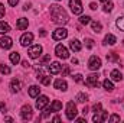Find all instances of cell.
I'll list each match as a JSON object with an SVG mask.
<instances>
[{
    "label": "cell",
    "mask_w": 124,
    "mask_h": 123,
    "mask_svg": "<svg viewBox=\"0 0 124 123\" xmlns=\"http://www.w3.org/2000/svg\"><path fill=\"white\" fill-rule=\"evenodd\" d=\"M98 77H100V75H98L97 72L88 75L87 80H85V84H87L88 87H98Z\"/></svg>",
    "instance_id": "30bf717a"
},
{
    "label": "cell",
    "mask_w": 124,
    "mask_h": 123,
    "mask_svg": "<svg viewBox=\"0 0 124 123\" xmlns=\"http://www.w3.org/2000/svg\"><path fill=\"white\" fill-rule=\"evenodd\" d=\"M56 1H61V0H56Z\"/></svg>",
    "instance_id": "11a10c76"
},
{
    "label": "cell",
    "mask_w": 124,
    "mask_h": 123,
    "mask_svg": "<svg viewBox=\"0 0 124 123\" xmlns=\"http://www.w3.org/2000/svg\"><path fill=\"white\" fill-rule=\"evenodd\" d=\"M49 12H51V18H52V20H54L55 23H58V25H65V23H68L69 16H68V13L65 12V9H62V6H59V4H51Z\"/></svg>",
    "instance_id": "6da1fadb"
},
{
    "label": "cell",
    "mask_w": 124,
    "mask_h": 123,
    "mask_svg": "<svg viewBox=\"0 0 124 123\" xmlns=\"http://www.w3.org/2000/svg\"><path fill=\"white\" fill-rule=\"evenodd\" d=\"M91 28H93V32H95V33H100L102 31V25L100 22H91Z\"/></svg>",
    "instance_id": "d4e9b609"
},
{
    "label": "cell",
    "mask_w": 124,
    "mask_h": 123,
    "mask_svg": "<svg viewBox=\"0 0 124 123\" xmlns=\"http://www.w3.org/2000/svg\"><path fill=\"white\" fill-rule=\"evenodd\" d=\"M4 120H7V122H13V119H12V117H9V116H6V117H4Z\"/></svg>",
    "instance_id": "816d5d0a"
},
{
    "label": "cell",
    "mask_w": 124,
    "mask_h": 123,
    "mask_svg": "<svg viewBox=\"0 0 124 123\" xmlns=\"http://www.w3.org/2000/svg\"><path fill=\"white\" fill-rule=\"evenodd\" d=\"M32 41H33V33H31V32L23 33L22 38H20V45H22V46H28V45L32 44Z\"/></svg>",
    "instance_id": "8fae6325"
},
{
    "label": "cell",
    "mask_w": 124,
    "mask_h": 123,
    "mask_svg": "<svg viewBox=\"0 0 124 123\" xmlns=\"http://www.w3.org/2000/svg\"><path fill=\"white\" fill-rule=\"evenodd\" d=\"M9 58H10V62H12L13 65H17L19 61H20V54H19V52H12Z\"/></svg>",
    "instance_id": "44dd1931"
},
{
    "label": "cell",
    "mask_w": 124,
    "mask_h": 123,
    "mask_svg": "<svg viewBox=\"0 0 124 123\" xmlns=\"http://www.w3.org/2000/svg\"><path fill=\"white\" fill-rule=\"evenodd\" d=\"M17 3H19V0H9V4L10 6H16Z\"/></svg>",
    "instance_id": "ee69618b"
},
{
    "label": "cell",
    "mask_w": 124,
    "mask_h": 123,
    "mask_svg": "<svg viewBox=\"0 0 124 123\" xmlns=\"http://www.w3.org/2000/svg\"><path fill=\"white\" fill-rule=\"evenodd\" d=\"M62 71V65L59 62H52L49 64V72L51 74H59Z\"/></svg>",
    "instance_id": "9a60e30c"
},
{
    "label": "cell",
    "mask_w": 124,
    "mask_h": 123,
    "mask_svg": "<svg viewBox=\"0 0 124 123\" xmlns=\"http://www.w3.org/2000/svg\"><path fill=\"white\" fill-rule=\"evenodd\" d=\"M113 7H114V3L113 1H104V12H111L113 10Z\"/></svg>",
    "instance_id": "f1b7e54d"
},
{
    "label": "cell",
    "mask_w": 124,
    "mask_h": 123,
    "mask_svg": "<svg viewBox=\"0 0 124 123\" xmlns=\"http://www.w3.org/2000/svg\"><path fill=\"white\" fill-rule=\"evenodd\" d=\"M71 62H72V64H78V60H77V58H72Z\"/></svg>",
    "instance_id": "f5cc1de1"
},
{
    "label": "cell",
    "mask_w": 124,
    "mask_h": 123,
    "mask_svg": "<svg viewBox=\"0 0 124 123\" xmlns=\"http://www.w3.org/2000/svg\"><path fill=\"white\" fill-rule=\"evenodd\" d=\"M43 77H46V74L43 72V70H42V68H39V70H38V72H36V78H38L39 81H42V80H43Z\"/></svg>",
    "instance_id": "d6a6232c"
},
{
    "label": "cell",
    "mask_w": 124,
    "mask_h": 123,
    "mask_svg": "<svg viewBox=\"0 0 124 123\" xmlns=\"http://www.w3.org/2000/svg\"><path fill=\"white\" fill-rule=\"evenodd\" d=\"M75 100H77L78 103H87L88 96H87L85 93H78V94H77V97H75Z\"/></svg>",
    "instance_id": "cb8c5ba5"
},
{
    "label": "cell",
    "mask_w": 124,
    "mask_h": 123,
    "mask_svg": "<svg viewBox=\"0 0 124 123\" xmlns=\"http://www.w3.org/2000/svg\"><path fill=\"white\" fill-rule=\"evenodd\" d=\"M108 120H110V122H118V120H120V116H118V114H113Z\"/></svg>",
    "instance_id": "f35d334b"
},
{
    "label": "cell",
    "mask_w": 124,
    "mask_h": 123,
    "mask_svg": "<svg viewBox=\"0 0 124 123\" xmlns=\"http://www.w3.org/2000/svg\"><path fill=\"white\" fill-rule=\"evenodd\" d=\"M10 67L9 65H6V64H0V72L3 74V75H7V74H10Z\"/></svg>",
    "instance_id": "83f0119b"
},
{
    "label": "cell",
    "mask_w": 124,
    "mask_h": 123,
    "mask_svg": "<svg viewBox=\"0 0 124 123\" xmlns=\"http://www.w3.org/2000/svg\"><path fill=\"white\" fill-rule=\"evenodd\" d=\"M101 1H107V0H101Z\"/></svg>",
    "instance_id": "db71d44e"
},
{
    "label": "cell",
    "mask_w": 124,
    "mask_h": 123,
    "mask_svg": "<svg viewBox=\"0 0 124 123\" xmlns=\"http://www.w3.org/2000/svg\"><path fill=\"white\" fill-rule=\"evenodd\" d=\"M75 120H77V122H79V123H84V122H85V119H82V117H78V119L75 117Z\"/></svg>",
    "instance_id": "c3c4849f"
},
{
    "label": "cell",
    "mask_w": 124,
    "mask_h": 123,
    "mask_svg": "<svg viewBox=\"0 0 124 123\" xmlns=\"http://www.w3.org/2000/svg\"><path fill=\"white\" fill-rule=\"evenodd\" d=\"M20 116H22L23 120H31L32 119L33 113H32V107L29 106V104H26V106L22 107V110H20Z\"/></svg>",
    "instance_id": "ba28073f"
},
{
    "label": "cell",
    "mask_w": 124,
    "mask_h": 123,
    "mask_svg": "<svg viewBox=\"0 0 124 123\" xmlns=\"http://www.w3.org/2000/svg\"><path fill=\"white\" fill-rule=\"evenodd\" d=\"M101 110H102V106H101V103H97V104H94L93 112H95V113H101Z\"/></svg>",
    "instance_id": "e575fe53"
},
{
    "label": "cell",
    "mask_w": 124,
    "mask_h": 123,
    "mask_svg": "<svg viewBox=\"0 0 124 123\" xmlns=\"http://www.w3.org/2000/svg\"><path fill=\"white\" fill-rule=\"evenodd\" d=\"M22 65H23L25 68H29V67H31V64H29L28 61H23V62H22Z\"/></svg>",
    "instance_id": "f6af8a7d"
},
{
    "label": "cell",
    "mask_w": 124,
    "mask_h": 123,
    "mask_svg": "<svg viewBox=\"0 0 124 123\" xmlns=\"http://www.w3.org/2000/svg\"><path fill=\"white\" fill-rule=\"evenodd\" d=\"M54 87L55 88H58V90H62V91H66L68 90V84H66V81L65 80H55V83H54Z\"/></svg>",
    "instance_id": "5bb4252c"
},
{
    "label": "cell",
    "mask_w": 124,
    "mask_h": 123,
    "mask_svg": "<svg viewBox=\"0 0 124 123\" xmlns=\"http://www.w3.org/2000/svg\"><path fill=\"white\" fill-rule=\"evenodd\" d=\"M85 46H87L88 49H91L94 46V41L93 39H85Z\"/></svg>",
    "instance_id": "d590c367"
},
{
    "label": "cell",
    "mask_w": 124,
    "mask_h": 123,
    "mask_svg": "<svg viewBox=\"0 0 124 123\" xmlns=\"http://www.w3.org/2000/svg\"><path fill=\"white\" fill-rule=\"evenodd\" d=\"M102 87H104L107 91H113V90H114V86H113V83H111L110 80H104V83H102Z\"/></svg>",
    "instance_id": "4316f807"
},
{
    "label": "cell",
    "mask_w": 124,
    "mask_h": 123,
    "mask_svg": "<svg viewBox=\"0 0 124 123\" xmlns=\"http://www.w3.org/2000/svg\"><path fill=\"white\" fill-rule=\"evenodd\" d=\"M88 68H90L91 71L100 70V68H101V60H100V57L93 55V57L90 58V61H88Z\"/></svg>",
    "instance_id": "5b68a950"
},
{
    "label": "cell",
    "mask_w": 124,
    "mask_h": 123,
    "mask_svg": "<svg viewBox=\"0 0 124 123\" xmlns=\"http://www.w3.org/2000/svg\"><path fill=\"white\" fill-rule=\"evenodd\" d=\"M117 42V38L114 36V35H111V33H108V35H105V38H104V45H114Z\"/></svg>",
    "instance_id": "d6986e66"
},
{
    "label": "cell",
    "mask_w": 124,
    "mask_h": 123,
    "mask_svg": "<svg viewBox=\"0 0 124 123\" xmlns=\"http://www.w3.org/2000/svg\"><path fill=\"white\" fill-rule=\"evenodd\" d=\"M74 81L75 83H82V75L81 74H75L74 75Z\"/></svg>",
    "instance_id": "8d00e7d4"
},
{
    "label": "cell",
    "mask_w": 124,
    "mask_h": 123,
    "mask_svg": "<svg viewBox=\"0 0 124 123\" xmlns=\"http://www.w3.org/2000/svg\"><path fill=\"white\" fill-rule=\"evenodd\" d=\"M52 120H54V122H61V117H58V116H55V117H54Z\"/></svg>",
    "instance_id": "681fc988"
},
{
    "label": "cell",
    "mask_w": 124,
    "mask_h": 123,
    "mask_svg": "<svg viewBox=\"0 0 124 123\" xmlns=\"http://www.w3.org/2000/svg\"><path fill=\"white\" fill-rule=\"evenodd\" d=\"M66 74H69V67H68V65H65V67H63V72H62V77H63V75H66Z\"/></svg>",
    "instance_id": "b9f144b4"
},
{
    "label": "cell",
    "mask_w": 124,
    "mask_h": 123,
    "mask_svg": "<svg viewBox=\"0 0 124 123\" xmlns=\"http://www.w3.org/2000/svg\"><path fill=\"white\" fill-rule=\"evenodd\" d=\"M12 45H13L12 38H9V36H3V38H0V46H1L3 49H10Z\"/></svg>",
    "instance_id": "7c38bea8"
},
{
    "label": "cell",
    "mask_w": 124,
    "mask_h": 123,
    "mask_svg": "<svg viewBox=\"0 0 124 123\" xmlns=\"http://www.w3.org/2000/svg\"><path fill=\"white\" fill-rule=\"evenodd\" d=\"M0 109H1V113H3V114L7 112V107H6V104H4V103H0Z\"/></svg>",
    "instance_id": "ab89813d"
},
{
    "label": "cell",
    "mask_w": 124,
    "mask_h": 123,
    "mask_svg": "<svg viewBox=\"0 0 124 123\" xmlns=\"http://www.w3.org/2000/svg\"><path fill=\"white\" fill-rule=\"evenodd\" d=\"M39 35H40V36H46V31H45V29H40V31H39Z\"/></svg>",
    "instance_id": "bcb514c9"
},
{
    "label": "cell",
    "mask_w": 124,
    "mask_h": 123,
    "mask_svg": "<svg viewBox=\"0 0 124 123\" xmlns=\"http://www.w3.org/2000/svg\"><path fill=\"white\" fill-rule=\"evenodd\" d=\"M82 113L87 114V113H88V107H84V109H82Z\"/></svg>",
    "instance_id": "f907efd6"
},
{
    "label": "cell",
    "mask_w": 124,
    "mask_h": 123,
    "mask_svg": "<svg viewBox=\"0 0 124 123\" xmlns=\"http://www.w3.org/2000/svg\"><path fill=\"white\" fill-rule=\"evenodd\" d=\"M116 25H117V28H118L120 31H124V16H121V18H118V19H117Z\"/></svg>",
    "instance_id": "f546056e"
},
{
    "label": "cell",
    "mask_w": 124,
    "mask_h": 123,
    "mask_svg": "<svg viewBox=\"0 0 124 123\" xmlns=\"http://www.w3.org/2000/svg\"><path fill=\"white\" fill-rule=\"evenodd\" d=\"M79 22H81L82 25H88V23H91V18L87 16V15H85V16H81V18H79Z\"/></svg>",
    "instance_id": "4dcf8cb0"
},
{
    "label": "cell",
    "mask_w": 124,
    "mask_h": 123,
    "mask_svg": "<svg viewBox=\"0 0 124 123\" xmlns=\"http://www.w3.org/2000/svg\"><path fill=\"white\" fill-rule=\"evenodd\" d=\"M107 117H108V113L105 112V110H101V114H98V113H95L93 117V120L95 123H100V122H105L107 120Z\"/></svg>",
    "instance_id": "4fadbf2b"
},
{
    "label": "cell",
    "mask_w": 124,
    "mask_h": 123,
    "mask_svg": "<svg viewBox=\"0 0 124 123\" xmlns=\"http://www.w3.org/2000/svg\"><path fill=\"white\" fill-rule=\"evenodd\" d=\"M52 112H54V110H52V107H46V109H45V112L42 113V119H46Z\"/></svg>",
    "instance_id": "836d02e7"
},
{
    "label": "cell",
    "mask_w": 124,
    "mask_h": 123,
    "mask_svg": "<svg viewBox=\"0 0 124 123\" xmlns=\"http://www.w3.org/2000/svg\"><path fill=\"white\" fill-rule=\"evenodd\" d=\"M39 94H40V88L38 86H31L29 87V96L31 97H38Z\"/></svg>",
    "instance_id": "7402d4cb"
},
{
    "label": "cell",
    "mask_w": 124,
    "mask_h": 123,
    "mask_svg": "<svg viewBox=\"0 0 124 123\" xmlns=\"http://www.w3.org/2000/svg\"><path fill=\"white\" fill-rule=\"evenodd\" d=\"M20 87H22V84H20V81H19V80L13 78V80L10 81V88H12V91H13V93L20 91Z\"/></svg>",
    "instance_id": "e0dca14e"
},
{
    "label": "cell",
    "mask_w": 124,
    "mask_h": 123,
    "mask_svg": "<svg viewBox=\"0 0 124 123\" xmlns=\"http://www.w3.org/2000/svg\"><path fill=\"white\" fill-rule=\"evenodd\" d=\"M90 9H93V10H97V4H95V3H91V4H90Z\"/></svg>",
    "instance_id": "7dc6e473"
},
{
    "label": "cell",
    "mask_w": 124,
    "mask_h": 123,
    "mask_svg": "<svg viewBox=\"0 0 124 123\" xmlns=\"http://www.w3.org/2000/svg\"><path fill=\"white\" fill-rule=\"evenodd\" d=\"M9 32H10V25H9L7 22H0V33L6 35V33H9Z\"/></svg>",
    "instance_id": "603a6c76"
},
{
    "label": "cell",
    "mask_w": 124,
    "mask_h": 123,
    "mask_svg": "<svg viewBox=\"0 0 124 123\" xmlns=\"http://www.w3.org/2000/svg\"><path fill=\"white\" fill-rule=\"evenodd\" d=\"M77 113H78L77 106L74 104V101H69V103L66 104V119H68V120H74V119L77 117Z\"/></svg>",
    "instance_id": "7a4b0ae2"
},
{
    "label": "cell",
    "mask_w": 124,
    "mask_h": 123,
    "mask_svg": "<svg viewBox=\"0 0 124 123\" xmlns=\"http://www.w3.org/2000/svg\"><path fill=\"white\" fill-rule=\"evenodd\" d=\"M51 61V55H45L43 58H42V64H45V62H49Z\"/></svg>",
    "instance_id": "60d3db41"
},
{
    "label": "cell",
    "mask_w": 124,
    "mask_h": 123,
    "mask_svg": "<svg viewBox=\"0 0 124 123\" xmlns=\"http://www.w3.org/2000/svg\"><path fill=\"white\" fill-rule=\"evenodd\" d=\"M66 36H68V31L65 28H58L52 33V39L54 41H61V39H65Z\"/></svg>",
    "instance_id": "8992f818"
},
{
    "label": "cell",
    "mask_w": 124,
    "mask_h": 123,
    "mask_svg": "<svg viewBox=\"0 0 124 123\" xmlns=\"http://www.w3.org/2000/svg\"><path fill=\"white\" fill-rule=\"evenodd\" d=\"M69 46H71V49L75 51V52H79L81 48H82V45H81V42H79L78 39H72V41L69 42Z\"/></svg>",
    "instance_id": "2e32d148"
},
{
    "label": "cell",
    "mask_w": 124,
    "mask_h": 123,
    "mask_svg": "<svg viewBox=\"0 0 124 123\" xmlns=\"http://www.w3.org/2000/svg\"><path fill=\"white\" fill-rule=\"evenodd\" d=\"M51 107H52L54 112H59V110H62V103L59 100H55V101L51 104Z\"/></svg>",
    "instance_id": "484cf974"
},
{
    "label": "cell",
    "mask_w": 124,
    "mask_h": 123,
    "mask_svg": "<svg viewBox=\"0 0 124 123\" xmlns=\"http://www.w3.org/2000/svg\"><path fill=\"white\" fill-rule=\"evenodd\" d=\"M123 42H124V39H123Z\"/></svg>",
    "instance_id": "9f6ffc18"
},
{
    "label": "cell",
    "mask_w": 124,
    "mask_h": 123,
    "mask_svg": "<svg viewBox=\"0 0 124 123\" xmlns=\"http://www.w3.org/2000/svg\"><path fill=\"white\" fill-rule=\"evenodd\" d=\"M55 52H56V55H58L59 58H62V60H68V58H69V51H68V49H66L62 44L56 45Z\"/></svg>",
    "instance_id": "52a82bcc"
},
{
    "label": "cell",
    "mask_w": 124,
    "mask_h": 123,
    "mask_svg": "<svg viewBox=\"0 0 124 123\" xmlns=\"http://www.w3.org/2000/svg\"><path fill=\"white\" fill-rule=\"evenodd\" d=\"M28 25H29V22H28L26 18H20V19L17 20V29H19V31H25V29H28Z\"/></svg>",
    "instance_id": "ac0fdd59"
},
{
    "label": "cell",
    "mask_w": 124,
    "mask_h": 123,
    "mask_svg": "<svg viewBox=\"0 0 124 123\" xmlns=\"http://www.w3.org/2000/svg\"><path fill=\"white\" fill-rule=\"evenodd\" d=\"M48 103H49V98H48L46 96H38L36 109H38V110H42V109H45V107L48 106Z\"/></svg>",
    "instance_id": "9c48e42d"
},
{
    "label": "cell",
    "mask_w": 124,
    "mask_h": 123,
    "mask_svg": "<svg viewBox=\"0 0 124 123\" xmlns=\"http://www.w3.org/2000/svg\"><path fill=\"white\" fill-rule=\"evenodd\" d=\"M69 7H71V10H72L74 15H81L82 10H84L82 3L79 0H69Z\"/></svg>",
    "instance_id": "3957f363"
},
{
    "label": "cell",
    "mask_w": 124,
    "mask_h": 123,
    "mask_svg": "<svg viewBox=\"0 0 124 123\" xmlns=\"http://www.w3.org/2000/svg\"><path fill=\"white\" fill-rule=\"evenodd\" d=\"M3 16H4V6L0 3V19H1Z\"/></svg>",
    "instance_id": "7bdbcfd3"
},
{
    "label": "cell",
    "mask_w": 124,
    "mask_h": 123,
    "mask_svg": "<svg viewBox=\"0 0 124 123\" xmlns=\"http://www.w3.org/2000/svg\"><path fill=\"white\" fill-rule=\"evenodd\" d=\"M110 75H111V80H113V81H117V83H118V81L123 80V74H121L118 70H113Z\"/></svg>",
    "instance_id": "ffe728a7"
},
{
    "label": "cell",
    "mask_w": 124,
    "mask_h": 123,
    "mask_svg": "<svg viewBox=\"0 0 124 123\" xmlns=\"http://www.w3.org/2000/svg\"><path fill=\"white\" fill-rule=\"evenodd\" d=\"M107 61H118V55H117L116 52L107 54Z\"/></svg>",
    "instance_id": "1f68e13d"
},
{
    "label": "cell",
    "mask_w": 124,
    "mask_h": 123,
    "mask_svg": "<svg viewBox=\"0 0 124 123\" xmlns=\"http://www.w3.org/2000/svg\"><path fill=\"white\" fill-rule=\"evenodd\" d=\"M42 84H43V86H49V84H51V77H48V75H46V77H43Z\"/></svg>",
    "instance_id": "74e56055"
},
{
    "label": "cell",
    "mask_w": 124,
    "mask_h": 123,
    "mask_svg": "<svg viewBox=\"0 0 124 123\" xmlns=\"http://www.w3.org/2000/svg\"><path fill=\"white\" fill-rule=\"evenodd\" d=\"M40 54H42V46L40 45H32L31 48H29V51H28V55L31 57L32 60H36V58H39L40 57Z\"/></svg>",
    "instance_id": "277c9868"
}]
</instances>
